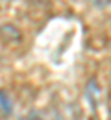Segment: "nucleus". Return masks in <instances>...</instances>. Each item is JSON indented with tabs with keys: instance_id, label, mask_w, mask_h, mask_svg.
Wrapping results in <instances>:
<instances>
[{
	"instance_id": "nucleus-1",
	"label": "nucleus",
	"mask_w": 111,
	"mask_h": 120,
	"mask_svg": "<svg viewBox=\"0 0 111 120\" xmlns=\"http://www.w3.org/2000/svg\"><path fill=\"white\" fill-rule=\"evenodd\" d=\"M0 111L4 115H11V100L8 98L4 90H0Z\"/></svg>"
}]
</instances>
